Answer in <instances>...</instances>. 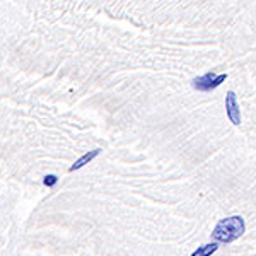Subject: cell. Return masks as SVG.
Masks as SVG:
<instances>
[{
    "mask_svg": "<svg viewBox=\"0 0 256 256\" xmlns=\"http://www.w3.org/2000/svg\"><path fill=\"white\" fill-rule=\"evenodd\" d=\"M246 230V222L241 216H232L226 217L216 226V229L212 230V241L216 242H232L239 239Z\"/></svg>",
    "mask_w": 256,
    "mask_h": 256,
    "instance_id": "6da1fadb",
    "label": "cell"
},
{
    "mask_svg": "<svg viewBox=\"0 0 256 256\" xmlns=\"http://www.w3.org/2000/svg\"><path fill=\"white\" fill-rule=\"evenodd\" d=\"M227 74H212L207 72L200 77H195L192 82L193 89L200 90V92H210V90L217 89L218 86H222V82H226Z\"/></svg>",
    "mask_w": 256,
    "mask_h": 256,
    "instance_id": "7a4b0ae2",
    "label": "cell"
},
{
    "mask_svg": "<svg viewBox=\"0 0 256 256\" xmlns=\"http://www.w3.org/2000/svg\"><path fill=\"white\" fill-rule=\"evenodd\" d=\"M226 113L232 125H241V110H239V102L234 90H229L226 94Z\"/></svg>",
    "mask_w": 256,
    "mask_h": 256,
    "instance_id": "3957f363",
    "label": "cell"
},
{
    "mask_svg": "<svg viewBox=\"0 0 256 256\" xmlns=\"http://www.w3.org/2000/svg\"><path fill=\"white\" fill-rule=\"evenodd\" d=\"M99 154H101V148H94V150H89V152H86V154L82 156L80 159H77L76 162H74L72 166H70V169H68V171H70V172H74V171H77V169L84 168L86 164H89V162H90V160H92V159H96Z\"/></svg>",
    "mask_w": 256,
    "mask_h": 256,
    "instance_id": "277c9868",
    "label": "cell"
},
{
    "mask_svg": "<svg viewBox=\"0 0 256 256\" xmlns=\"http://www.w3.org/2000/svg\"><path fill=\"white\" fill-rule=\"evenodd\" d=\"M218 250V244L216 241L214 242H208V244H204V246H198V250L193 251L190 256H212L216 251Z\"/></svg>",
    "mask_w": 256,
    "mask_h": 256,
    "instance_id": "5b68a950",
    "label": "cell"
},
{
    "mask_svg": "<svg viewBox=\"0 0 256 256\" xmlns=\"http://www.w3.org/2000/svg\"><path fill=\"white\" fill-rule=\"evenodd\" d=\"M56 183H58V178H56L55 174H48V176H44V180H43V184L48 188L55 186Z\"/></svg>",
    "mask_w": 256,
    "mask_h": 256,
    "instance_id": "8992f818",
    "label": "cell"
}]
</instances>
